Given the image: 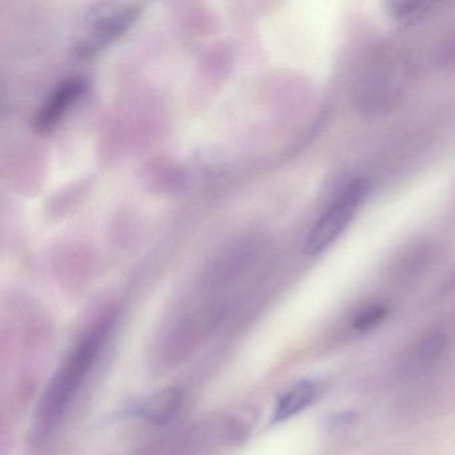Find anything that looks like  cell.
<instances>
[{
  "instance_id": "7a4b0ae2",
  "label": "cell",
  "mask_w": 455,
  "mask_h": 455,
  "mask_svg": "<svg viewBox=\"0 0 455 455\" xmlns=\"http://www.w3.org/2000/svg\"><path fill=\"white\" fill-rule=\"evenodd\" d=\"M366 194V180H353L346 186L345 190L332 202L311 230L305 244L306 254L319 255L329 249L350 225Z\"/></svg>"
},
{
  "instance_id": "8992f818",
  "label": "cell",
  "mask_w": 455,
  "mask_h": 455,
  "mask_svg": "<svg viewBox=\"0 0 455 455\" xmlns=\"http://www.w3.org/2000/svg\"><path fill=\"white\" fill-rule=\"evenodd\" d=\"M316 387L310 380H303L279 398L274 409L273 422H282L292 415L298 414L308 406L315 398Z\"/></svg>"
},
{
  "instance_id": "ba28073f",
  "label": "cell",
  "mask_w": 455,
  "mask_h": 455,
  "mask_svg": "<svg viewBox=\"0 0 455 455\" xmlns=\"http://www.w3.org/2000/svg\"><path fill=\"white\" fill-rule=\"evenodd\" d=\"M386 308L375 306V307L367 308V310L362 311L359 316H356L355 327L359 330H369L371 327L377 326L378 323L382 322V319L386 316Z\"/></svg>"
},
{
  "instance_id": "6da1fadb",
  "label": "cell",
  "mask_w": 455,
  "mask_h": 455,
  "mask_svg": "<svg viewBox=\"0 0 455 455\" xmlns=\"http://www.w3.org/2000/svg\"><path fill=\"white\" fill-rule=\"evenodd\" d=\"M113 329V319L106 318L95 324L68 354L47 386L38 412L36 428L39 434H47L62 419L73 403L76 394L89 377L95 362L102 353L103 346Z\"/></svg>"
},
{
  "instance_id": "5b68a950",
  "label": "cell",
  "mask_w": 455,
  "mask_h": 455,
  "mask_svg": "<svg viewBox=\"0 0 455 455\" xmlns=\"http://www.w3.org/2000/svg\"><path fill=\"white\" fill-rule=\"evenodd\" d=\"M185 394L180 388L169 387L156 391L140 403L138 412L143 419L153 425L170 422L180 411Z\"/></svg>"
},
{
  "instance_id": "3957f363",
  "label": "cell",
  "mask_w": 455,
  "mask_h": 455,
  "mask_svg": "<svg viewBox=\"0 0 455 455\" xmlns=\"http://www.w3.org/2000/svg\"><path fill=\"white\" fill-rule=\"evenodd\" d=\"M140 12V6L132 4H105L97 10L90 20L89 30L81 42V52H94L114 41L130 28Z\"/></svg>"
},
{
  "instance_id": "277c9868",
  "label": "cell",
  "mask_w": 455,
  "mask_h": 455,
  "mask_svg": "<svg viewBox=\"0 0 455 455\" xmlns=\"http://www.w3.org/2000/svg\"><path fill=\"white\" fill-rule=\"evenodd\" d=\"M84 82L79 78L68 79L63 82L47 102L42 106L36 116V127L44 132L57 126L58 122L68 113V108L81 98L84 92Z\"/></svg>"
},
{
  "instance_id": "52a82bcc",
  "label": "cell",
  "mask_w": 455,
  "mask_h": 455,
  "mask_svg": "<svg viewBox=\"0 0 455 455\" xmlns=\"http://www.w3.org/2000/svg\"><path fill=\"white\" fill-rule=\"evenodd\" d=\"M444 347H446V340H444L443 335L434 332V334L423 338L419 345L412 350L407 369L411 370V371H420V370L427 369L441 356Z\"/></svg>"
},
{
  "instance_id": "9c48e42d",
  "label": "cell",
  "mask_w": 455,
  "mask_h": 455,
  "mask_svg": "<svg viewBox=\"0 0 455 455\" xmlns=\"http://www.w3.org/2000/svg\"><path fill=\"white\" fill-rule=\"evenodd\" d=\"M394 12L398 15L401 20H409V18L420 15L425 12L431 4H394Z\"/></svg>"
}]
</instances>
